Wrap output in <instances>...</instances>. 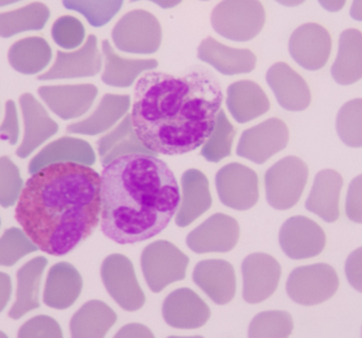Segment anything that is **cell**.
I'll list each match as a JSON object with an SVG mask.
<instances>
[{
  "mask_svg": "<svg viewBox=\"0 0 362 338\" xmlns=\"http://www.w3.org/2000/svg\"><path fill=\"white\" fill-rule=\"evenodd\" d=\"M223 100L218 78L204 66H193L180 76L148 70L136 83L132 122L140 141L154 154H187L212 133Z\"/></svg>",
  "mask_w": 362,
  "mask_h": 338,
  "instance_id": "obj_1",
  "label": "cell"
},
{
  "mask_svg": "<svg viewBox=\"0 0 362 338\" xmlns=\"http://www.w3.org/2000/svg\"><path fill=\"white\" fill-rule=\"evenodd\" d=\"M15 218L42 252L65 256L99 224L101 175L76 163L42 168L25 182Z\"/></svg>",
  "mask_w": 362,
  "mask_h": 338,
  "instance_id": "obj_2",
  "label": "cell"
},
{
  "mask_svg": "<svg viewBox=\"0 0 362 338\" xmlns=\"http://www.w3.org/2000/svg\"><path fill=\"white\" fill-rule=\"evenodd\" d=\"M180 204L173 171L155 155H124L103 168L100 221L102 233L115 243L127 245L156 237Z\"/></svg>",
  "mask_w": 362,
  "mask_h": 338,
  "instance_id": "obj_3",
  "label": "cell"
},
{
  "mask_svg": "<svg viewBox=\"0 0 362 338\" xmlns=\"http://www.w3.org/2000/svg\"><path fill=\"white\" fill-rule=\"evenodd\" d=\"M265 21V10L259 0H223L211 14L215 32L234 42H248L257 37Z\"/></svg>",
  "mask_w": 362,
  "mask_h": 338,
  "instance_id": "obj_4",
  "label": "cell"
},
{
  "mask_svg": "<svg viewBox=\"0 0 362 338\" xmlns=\"http://www.w3.org/2000/svg\"><path fill=\"white\" fill-rule=\"evenodd\" d=\"M308 178V168L299 157L287 156L266 171V199L276 210L293 208L301 199Z\"/></svg>",
  "mask_w": 362,
  "mask_h": 338,
  "instance_id": "obj_5",
  "label": "cell"
},
{
  "mask_svg": "<svg viewBox=\"0 0 362 338\" xmlns=\"http://www.w3.org/2000/svg\"><path fill=\"white\" fill-rule=\"evenodd\" d=\"M187 265V255L169 241L153 242L142 252V273L153 293L163 292L170 284L185 279Z\"/></svg>",
  "mask_w": 362,
  "mask_h": 338,
  "instance_id": "obj_6",
  "label": "cell"
},
{
  "mask_svg": "<svg viewBox=\"0 0 362 338\" xmlns=\"http://www.w3.org/2000/svg\"><path fill=\"white\" fill-rule=\"evenodd\" d=\"M112 37L116 48L123 52L153 54L160 48L163 29L152 13L133 10L119 19Z\"/></svg>",
  "mask_w": 362,
  "mask_h": 338,
  "instance_id": "obj_7",
  "label": "cell"
},
{
  "mask_svg": "<svg viewBox=\"0 0 362 338\" xmlns=\"http://www.w3.org/2000/svg\"><path fill=\"white\" fill-rule=\"evenodd\" d=\"M339 279L335 269L329 264L300 267L293 269L286 282L289 298L298 305H320L337 292Z\"/></svg>",
  "mask_w": 362,
  "mask_h": 338,
  "instance_id": "obj_8",
  "label": "cell"
},
{
  "mask_svg": "<svg viewBox=\"0 0 362 338\" xmlns=\"http://www.w3.org/2000/svg\"><path fill=\"white\" fill-rule=\"evenodd\" d=\"M101 278L108 294L119 307L127 312H136L144 307L146 295L127 257L120 254L106 257L101 265Z\"/></svg>",
  "mask_w": 362,
  "mask_h": 338,
  "instance_id": "obj_9",
  "label": "cell"
},
{
  "mask_svg": "<svg viewBox=\"0 0 362 338\" xmlns=\"http://www.w3.org/2000/svg\"><path fill=\"white\" fill-rule=\"evenodd\" d=\"M219 199L226 207L247 211L259 201V178L247 165L238 163L223 165L215 176Z\"/></svg>",
  "mask_w": 362,
  "mask_h": 338,
  "instance_id": "obj_10",
  "label": "cell"
},
{
  "mask_svg": "<svg viewBox=\"0 0 362 338\" xmlns=\"http://www.w3.org/2000/svg\"><path fill=\"white\" fill-rule=\"evenodd\" d=\"M289 131L284 121L270 118L245 129L236 146V155L257 165H263L286 148Z\"/></svg>",
  "mask_w": 362,
  "mask_h": 338,
  "instance_id": "obj_11",
  "label": "cell"
},
{
  "mask_svg": "<svg viewBox=\"0 0 362 338\" xmlns=\"http://www.w3.org/2000/svg\"><path fill=\"white\" fill-rule=\"evenodd\" d=\"M280 263L263 252L249 255L242 263L243 298L249 305H257L269 298L280 282Z\"/></svg>",
  "mask_w": 362,
  "mask_h": 338,
  "instance_id": "obj_12",
  "label": "cell"
},
{
  "mask_svg": "<svg viewBox=\"0 0 362 338\" xmlns=\"http://www.w3.org/2000/svg\"><path fill=\"white\" fill-rule=\"evenodd\" d=\"M289 54L304 69L316 71L327 65L332 52L329 31L316 23L298 27L288 42Z\"/></svg>",
  "mask_w": 362,
  "mask_h": 338,
  "instance_id": "obj_13",
  "label": "cell"
},
{
  "mask_svg": "<svg viewBox=\"0 0 362 338\" xmlns=\"http://www.w3.org/2000/svg\"><path fill=\"white\" fill-rule=\"evenodd\" d=\"M240 239V225L232 216L215 214L187 237V245L195 254L229 252Z\"/></svg>",
  "mask_w": 362,
  "mask_h": 338,
  "instance_id": "obj_14",
  "label": "cell"
},
{
  "mask_svg": "<svg viewBox=\"0 0 362 338\" xmlns=\"http://www.w3.org/2000/svg\"><path fill=\"white\" fill-rule=\"evenodd\" d=\"M279 242L283 252L293 260H303L321 254L327 243L323 229L306 216L288 218L281 227Z\"/></svg>",
  "mask_w": 362,
  "mask_h": 338,
  "instance_id": "obj_15",
  "label": "cell"
},
{
  "mask_svg": "<svg viewBox=\"0 0 362 338\" xmlns=\"http://www.w3.org/2000/svg\"><path fill=\"white\" fill-rule=\"evenodd\" d=\"M102 54L98 49V40L90 34L82 48L74 52L57 51L52 67L37 76L38 81L62 80V78H90L102 70Z\"/></svg>",
  "mask_w": 362,
  "mask_h": 338,
  "instance_id": "obj_16",
  "label": "cell"
},
{
  "mask_svg": "<svg viewBox=\"0 0 362 338\" xmlns=\"http://www.w3.org/2000/svg\"><path fill=\"white\" fill-rule=\"evenodd\" d=\"M37 91L47 106L63 120L86 114L98 95L97 86L93 84L42 86Z\"/></svg>",
  "mask_w": 362,
  "mask_h": 338,
  "instance_id": "obj_17",
  "label": "cell"
},
{
  "mask_svg": "<svg viewBox=\"0 0 362 338\" xmlns=\"http://www.w3.org/2000/svg\"><path fill=\"white\" fill-rule=\"evenodd\" d=\"M266 82L284 110L302 112L312 102V93L306 81L284 62H278L267 70Z\"/></svg>",
  "mask_w": 362,
  "mask_h": 338,
  "instance_id": "obj_18",
  "label": "cell"
},
{
  "mask_svg": "<svg viewBox=\"0 0 362 338\" xmlns=\"http://www.w3.org/2000/svg\"><path fill=\"white\" fill-rule=\"evenodd\" d=\"M194 282L217 305L233 301L236 293L235 272L231 263L221 259H209L194 267Z\"/></svg>",
  "mask_w": 362,
  "mask_h": 338,
  "instance_id": "obj_19",
  "label": "cell"
},
{
  "mask_svg": "<svg viewBox=\"0 0 362 338\" xmlns=\"http://www.w3.org/2000/svg\"><path fill=\"white\" fill-rule=\"evenodd\" d=\"M211 311L206 303L187 288L178 289L165 298L163 317L172 328L193 330L208 322Z\"/></svg>",
  "mask_w": 362,
  "mask_h": 338,
  "instance_id": "obj_20",
  "label": "cell"
},
{
  "mask_svg": "<svg viewBox=\"0 0 362 338\" xmlns=\"http://www.w3.org/2000/svg\"><path fill=\"white\" fill-rule=\"evenodd\" d=\"M19 104L23 112L25 134L16 155L19 158H27L34 150L57 133L59 125L31 93L21 95Z\"/></svg>",
  "mask_w": 362,
  "mask_h": 338,
  "instance_id": "obj_21",
  "label": "cell"
},
{
  "mask_svg": "<svg viewBox=\"0 0 362 338\" xmlns=\"http://www.w3.org/2000/svg\"><path fill=\"white\" fill-rule=\"evenodd\" d=\"M197 57L223 76L250 74L257 65V57L252 51L226 46L211 36L200 42Z\"/></svg>",
  "mask_w": 362,
  "mask_h": 338,
  "instance_id": "obj_22",
  "label": "cell"
},
{
  "mask_svg": "<svg viewBox=\"0 0 362 338\" xmlns=\"http://www.w3.org/2000/svg\"><path fill=\"white\" fill-rule=\"evenodd\" d=\"M212 206L206 176L197 169H189L181 176V199L175 223L180 228L191 225Z\"/></svg>",
  "mask_w": 362,
  "mask_h": 338,
  "instance_id": "obj_23",
  "label": "cell"
},
{
  "mask_svg": "<svg viewBox=\"0 0 362 338\" xmlns=\"http://www.w3.org/2000/svg\"><path fill=\"white\" fill-rule=\"evenodd\" d=\"M226 105L234 120L240 124L250 122L270 110L265 91L250 80L236 81L228 86Z\"/></svg>",
  "mask_w": 362,
  "mask_h": 338,
  "instance_id": "obj_24",
  "label": "cell"
},
{
  "mask_svg": "<svg viewBox=\"0 0 362 338\" xmlns=\"http://www.w3.org/2000/svg\"><path fill=\"white\" fill-rule=\"evenodd\" d=\"M83 289V280L78 269L67 262L53 265L47 276L44 303L55 310L71 307Z\"/></svg>",
  "mask_w": 362,
  "mask_h": 338,
  "instance_id": "obj_25",
  "label": "cell"
},
{
  "mask_svg": "<svg viewBox=\"0 0 362 338\" xmlns=\"http://www.w3.org/2000/svg\"><path fill=\"white\" fill-rule=\"evenodd\" d=\"M102 54L104 57L102 82L117 88L131 87L140 74L156 69L159 65L155 59H125L120 57L115 52L108 40L102 42Z\"/></svg>",
  "mask_w": 362,
  "mask_h": 338,
  "instance_id": "obj_26",
  "label": "cell"
},
{
  "mask_svg": "<svg viewBox=\"0 0 362 338\" xmlns=\"http://www.w3.org/2000/svg\"><path fill=\"white\" fill-rule=\"evenodd\" d=\"M342 186L344 178L335 170L318 172L306 199V209L320 216L325 222H336L339 218V197Z\"/></svg>",
  "mask_w": 362,
  "mask_h": 338,
  "instance_id": "obj_27",
  "label": "cell"
},
{
  "mask_svg": "<svg viewBox=\"0 0 362 338\" xmlns=\"http://www.w3.org/2000/svg\"><path fill=\"white\" fill-rule=\"evenodd\" d=\"M129 107L131 97L129 95L105 93L90 116L68 125L66 131L69 134L87 136L105 133L127 114Z\"/></svg>",
  "mask_w": 362,
  "mask_h": 338,
  "instance_id": "obj_28",
  "label": "cell"
},
{
  "mask_svg": "<svg viewBox=\"0 0 362 338\" xmlns=\"http://www.w3.org/2000/svg\"><path fill=\"white\" fill-rule=\"evenodd\" d=\"M59 163H76L93 165L95 154L93 146L83 139L62 137L45 146L29 163V173L34 174L42 168Z\"/></svg>",
  "mask_w": 362,
  "mask_h": 338,
  "instance_id": "obj_29",
  "label": "cell"
},
{
  "mask_svg": "<svg viewBox=\"0 0 362 338\" xmlns=\"http://www.w3.org/2000/svg\"><path fill=\"white\" fill-rule=\"evenodd\" d=\"M336 83L344 86L362 78V33L358 29H346L340 34L337 57L331 69Z\"/></svg>",
  "mask_w": 362,
  "mask_h": 338,
  "instance_id": "obj_30",
  "label": "cell"
},
{
  "mask_svg": "<svg viewBox=\"0 0 362 338\" xmlns=\"http://www.w3.org/2000/svg\"><path fill=\"white\" fill-rule=\"evenodd\" d=\"M98 153L102 167L124 155L144 153V154L156 155L151 152L140 141L134 129L131 115H125L120 123L114 129L102 136L97 142ZM157 156V155H156Z\"/></svg>",
  "mask_w": 362,
  "mask_h": 338,
  "instance_id": "obj_31",
  "label": "cell"
},
{
  "mask_svg": "<svg viewBox=\"0 0 362 338\" xmlns=\"http://www.w3.org/2000/svg\"><path fill=\"white\" fill-rule=\"evenodd\" d=\"M47 263L45 257H36L17 272L16 301L8 312L11 320H21L25 314L40 308L38 291Z\"/></svg>",
  "mask_w": 362,
  "mask_h": 338,
  "instance_id": "obj_32",
  "label": "cell"
},
{
  "mask_svg": "<svg viewBox=\"0 0 362 338\" xmlns=\"http://www.w3.org/2000/svg\"><path fill=\"white\" fill-rule=\"evenodd\" d=\"M117 314L101 301L85 303L70 320V334L76 338H100L116 324Z\"/></svg>",
  "mask_w": 362,
  "mask_h": 338,
  "instance_id": "obj_33",
  "label": "cell"
},
{
  "mask_svg": "<svg viewBox=\"0 0 362 338\" xmlns=\"http://www.w3.org/2000/svg\"><path fill=\"white\" fill-rule=\"evenodd\" d=\"M52 50L45 38L38 36L23 38L11 46L8 59L13 69L23 74H35L50 63Z\"/></svg>",
  "mask_w": 362,
  "mask_h": 338,
  "instance_id": "obj_34",
  "label": "cell"
},
{
  "mask_svg": "<svg viewBox=\"0 0 362 338\" xmlns=\"http://www.w3.org/2000/svg\"><path fill=\"white\" fill-rule=\"evenodd\" d=\"M50 11L42 2H32L10 12L0 13V37L8 38L25 31L42 30Z\"/></svg>",
  "mask_w": 362,
  "mask_h": 338,
  "instance_id": "obj_35",
  "label": "cell"
},
{
  "mask_svg": "<svg viewBox=\"0 0 362 338\" xmlns=\"http://www.w3.org/2000/svg\"><path fill=\"white\" fill-rule=\"evenodd\" d=\"M235 135L236 129L230 122L227 115L223 110H219L214 129L202 144L200 155L209 163H219L231 155Z\"/></svg>",
  "mask_w": 362,
  "mask_h": 338,
  "instance_id": "obj_36",
  "label": "cell"
},
{
  "mask_svg": "<svg viewBox=\"0 0 362 338\" xmlns=\"http://www.w3.org/2000/svg\"><path fill=\"white\" fill-rule=\"evenodd\" d=\"M338 136L350 148H362V99L344 104L336 119Z\"/></svg>",
  "mask_w": 362,
  "mask_h": 338,
  "instance_id": "obj_37",
  "label": "cell"
},
{
  "mask_svg": "<svg viewBox=\"0 0 362 338\" xmlns=\"http://www.w3.org/2000/svg\"><path fill=\"white\" fill-rule=\"evenodd\" d=\"M67 10L82 14L89 25L103 27L110 23L122 8L124 0H62Z\"/></svg>",
  "mask_w": 362,
  "mask_h": 338,
  "instance_id": "obj_38",
  "label": "cell"
},
{
  "mask_svg": "<svg viewBox=\"0 0 362 338\" xmlns=\"http://www.w3.org/2000/svg\"><path fill=\"white\" fill-rule=\"evenodd\" d=\"M293 330V317L288 312L265 311L251 320L249 337H288Z\"/></svg>",
  "mask_w": 362,
  "mask_h": 338,
  "instance_id": "obj_39",
  "label": "cell"
},
{
  "mask_svg": "<svg viewBox=\"0 0 362 338\" xmlns=\"http://www.w3.org/2000/svg\"><path fill=\"white\" fill-rule=\"evenodd\" d=\"M37 250L25 231L15 227L8 229L0 238V267H13L21 258Z\"/></svg>",
  "mask_w": 362,
  "mask_h": 338,
  "instance_id": "obj_40",
  "label": "cell"
},
{
  "mask_svg": "<svg viewBox=\"0 0 362 338\" xmlns=\"http://www.w3.org/2000/svg\"><path fill=\"white\" fill-rule=\"evenodd\" d=\"M19 169L8 157H0V206L11 207L16 203L23 191Z\"/></svg>",
  "mask_w": 362,
  "mask_h": 338,
  "instance_id": "obj_41",
  "label": "cell"
},
{
  "mask_svg": "<svg viewBox=\"0 0 362 338\" xmlns=\"http://www.w3.org/2000/svg\"><path fill=\"white\" fill-rule=\"evenodd\" d=\"M51 35L55 44L61 48L76 49L84 42L85 28L76 17L65 15L54 21Z\"/></svg>",
  "mask_w": 362,
  "mask_h": 338,
  "instance_id": "obj_42",
  "label": "cell"
},
{
  "mask_svg": "<svg viewBox=\"0 0 362 338\" xmlns=\"http://www.w3.org/2000/svg\"><path fill=\"white\" fill-rule=\"evenodd\" d=\"M63 337L61 327L57 320L49 316L40 315L28 320L21 327L18 337L59 338Z\"/></svg>",
  "mask_w": 362,
  "mask_h": 338,
  "instance_id": "obj_43",
  "label": "cell"
},
{
  "mask_svg": "<svg viewBox=\"0 0 362 338\" xmlns=\"http://www.w3.org/2000/svg\"><path fill=\"white\" fill-rule=\"evenodd\" d=\"M346 211L352 222L362 224V174L355 177L349 186Z\"/></svg>",
  "mask_w": 362,
  "mask_h": 338,
  "instance_id": "obj_44",
  "label": "cell"
},
{
  "mask_svg": "<svg viewBox=\"0 0 362 338\" xmlns=\"http://www.w3.org/2000/svg\"><path fill=\"white\" fill-rule=\"evenodd\" d=\"M19 125L17 119L16 106L13 100L6 102V112L2 124L0 125V140L8 141L14 146L18 140Z\"/></svg>",
  "mask_w": 362,
  "mask_h": 338,
  "instance_id": "obj_45",
  "label": "cell"
},
{
  "mask_svg": "<svg viewBox=\"0 0 362 338\" xmlns=\"http://www.w3.org/2000/svg\"><path fill=\"white\" fill-rule=\"evenodd\" d=\"M346 275L352 288L362 293V247L357 248L346 259Z\"/></svg>",
  "mask_w": 362,
  "mask_h": 338,
  "instance_id": "obj_46",
  "label": "cell"
},
{
  "mask_svg": "<svg viewBox=\"0 0 362 338\" xmlns=\"http://www.w3.org/2000/svg\"><path fill=\"white\" fill-rule=\"evenodd\" d=\"M116 337H154L150 328L142 324H129L118 331Z\"/></svg>",
  "mask_w": 362,
  "mask_h": 338,
  "instance_id": "obj_47",
  "label": "cell"
},
{
  "mask_svg": "<svg viewBox=\"0 0 362 338\" xmlns=\"http://www.w3.org/2000/svg\"><path fill=\"white\" fill-rule=\"evenodd\" d=\"M12 293V284L10 276L4 273H0V312L4 311L6 303L10 301Z\"/></svg>",
  "mask_w": 362,
  "mask_h": 338,
  "instance_id": "obj_48",
  "label": "cell"
},
{
  "mask_svg": "<svg viewBox=\"0 0 362 338\" xmlns=\"http://www.w3.org/2000/svg\"><path fill=\"white\" fill-rule=\"evenodd\" d=\"M320 6L329 12H339L346 6V0H318Z\"/></svg>",
  "mask_w": 362,
  "mask_h": 338,
  "instance_id": "obj_49",
  "label": "cell"
},
{
  "mask_svg": "<svg viewBox=\"0 0 362 338\" xmlns=\"http://www.w3.org/2000/svg\"><path fill=\"white\" fill-rule=\"evenodd\" d=\"M350 15L355 21H362V0H353Z\"/></svg>",
  "mask_w": 362,
  "mask_h": 338,
  "instance_id": "obj_50",
  "label": "cell"
},
{
  "mask_svg": "<svg viewBox=\"0 0 362 338\" xmlns=\"http://www.w3.org/2000/svg\"><path fill=\"white\" fill-rule=\"evenodd\" d=\"M131 2L139 1V0H129ZM150 1L154 2L157 6H160L163 8H171L174 6H178L181 4L182 0H150Z\"/></svg>",
  "mask_w": 362,
  "mask_h": 338,
  "instance_id": "obj_51",
  "label": "cell"
},
{
  "mask_svg": "<svg viewBox=\"0 0 362 338\" xmlns=\"http://www.w3.org/2000/svg\"><path fill=\"white\" fill-rule=\"evenodd\" d=\"M276 1L285 6H298L303 4L305 0H276Z\"/></svg>",
  "mask_w": 362,
  "mask_h": 338,
  "instance_id": "obj_52",
  "label": "cell"
},
{
  "mask_svg": "<svg viewBox=\"0 0 362 338\" xmlns=\"http://www.w3.org/2000/svg\"><path fill=\"white\" fill-rule=\"evenodd\" d=\"M21 1V0H0V6H8V4H15V2Z\"/></svg>",
  "mask_w": 362,
  "mask_h": 338,
  "instance_id": "obj_53",
  "label": "cell"
},
{
  "mask_svg": "<svg viewBox=\"0 0 362 338\" xmlns=\"http://www.w3.org/2000/svg\"><path fill=\"white\" fill-rule=\"evenodd\" d=\"M0 337H6V335L4 334V332H1V331H0Z\"/></svg>",
  "mask_w": 362,
  "mask_h": 338,
  "instance_id": "obj_54",
  "label": "cell"
},
{
  "mask_svg": "<svg viewBox=\"0 0 362 338\" xmlns=\"http://www.w3.org/2000/svg\"><path fill=\"white\" fill-rule=\"evenodd\" d=\"M202 1H208V0H202Z\"/></svg>",
  "mask_w": 362,
  "mask_h": 338,
  "instance_id": "obj_55",
  "label": "cell"
}]
</instances>
